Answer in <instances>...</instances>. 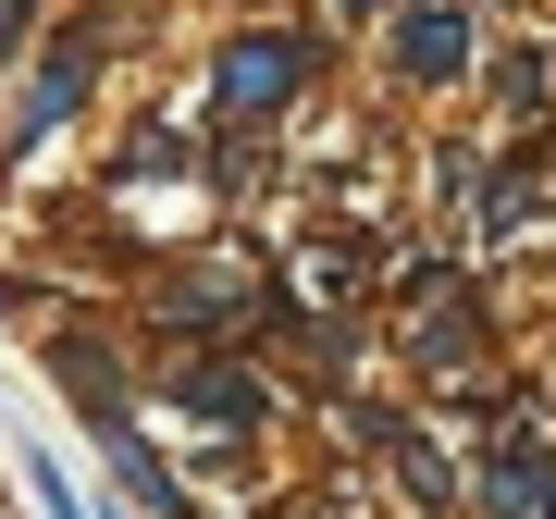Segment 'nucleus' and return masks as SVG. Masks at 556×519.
<instances>
[{
	"mask_svg": "<svg viewBox=\"0 0 556 519\" xmlns=\"http://www.w3.org/2000/svg\"><path fill=\"white\" fill-rule=\"evenodd\" d=\"M309 75H321V38H309V25H285V13L223 25V50H211V124H223V137H248V124H285Z\"/></svg>",
	"mask_w": 556,
	"mask_h": 519,
	"instance_id": "obj_1",
	"label": "nucleus"
},
{
	"mask_svg": "<svg viewBox=\"0 0 556 519\" xmlns=\"http://www.w3.org/2000/svg\"><path fill=\"white\" fill-rule=\"evenodd\" d=\"M383 62H396L408 87H470L482 75V13L470 0H396V13H383Z\"/></svg>",
	"mask_w": 556,
	"mask_h": 519,
	"instance_id": "obj_2",
	"label": "nucleus"
},
{
	"mask_svg": "<svg viewBox=\"0 0 556 519\" xmlns=\"http://www.w3.org/2000/svg\"><path fill=\"white\" fill-rule=\"evenodd\" d=\"M87 87H100V38H75V25L38 38V50H25V100H13V124H0V149H50L62 124L87 112Z\"/></svg>",
	"mask_w": 556,
	"mask_h": 519,
	"instance_id": "obj_3",
	"label": "nucleus"
},
{
	"mask_svg": "<svg viewBox=\"0 0 556 519\" xmlns=\"http://www.w3.org/2000/svg\"><path fill=\"white\" fill-rule=\"evenodd\" d=\"M174 408L199 420V433H260V420H273V383L248 359H174Z\"/></svg>",
	"mask_w": 556,
	"mask_h": 519,
	"instance_id": "obj_4",
	"label": "nucleus"
},
{
	"mask_svg": "<svg viewBox=\"0 0 556 519\" xmlns=\"http://www.w3.org/2000/svg\"><path fill=\"white\" fill-rule=\"evenodd\" d=\"M420 359L433 371H482V309H433L420 321Z\"/></svg>",
	"mask_w": 556,
	"mask_h": 519,
	"instance_id": "obj_5",
	"label": "nucleus"
},
{
	"mask_svg": "<svg viewBox=\"0 0 556 519\" xmlns=\"http://www.w3.org/2000/svg\"><path fill=\"white\" fill-rule=\"evenodd\" d=\"M38 50V0H0V62H25Z\"/></svg>",
	"mask_w": 556,
	"mask_h": 519,
	"instance_id": "obj_6",
	"label": "nucleus"
},
{
	"mask_svg": "<svg viewBox=\"0 0 556 519\" xmlns=\"http://www.w3.org/2000/svg\"><path fill=\"white\" fill-rule=\"evenodd\" d=\"M334 13H396V0H334Z\"/></svg>",
	"mask_w": 556,
	"mask_h": 519,
	"instance_id": "obj_7",
	"label": "nucleus"
}]
</instances>
